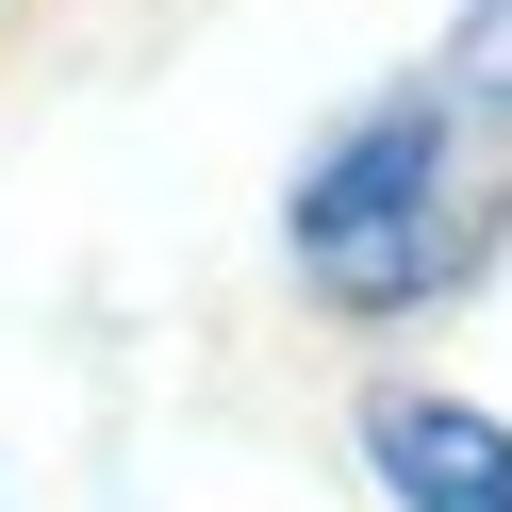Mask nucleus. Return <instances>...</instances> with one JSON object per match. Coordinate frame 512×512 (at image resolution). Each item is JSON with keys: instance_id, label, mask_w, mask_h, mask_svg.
<instances>
[{"instance_id": "f257e3e1", "label": "nucleus", "mask_w": 512, "mask_h": 512, "mask_svg": "<svg viewBox=\"0 0 512 512\" xmlns=\"http://www.w3.org/2000/svg\"><path fill=\"white\" fill-rule=\"evenodd\" d=\"M281 248H298V281L331 314H397L446 281V100H380L347 116L331 149H314L298 215H281Z\"/></svg>"}, {"instance_id": "f03ea898", "label": "nucleus", "mask_w": 512, "mask_h": 512, "mask_svg": "<svg viewBox=\"0 0 512 512\" xmlns=\"http://www.w3.org/2000/svg\"><path fill=\"white\" fill-rule=\"evenodd\" d=\"M364 463L397 512H512V430L479 397H430V380H380L364 397Z\"/></svg>"}, {"instance_id": "7ed1b4c3", "label": "nucleus", "mask_w": 512, "mask_h": 512, "mask_svg": "<svg viewBox=\"0 0 512 512\" xmlns=\"http://www.w3.org/2000/svg\"><path fill=\"white\" fill-rule=\"evenodd\" d=\"M446 100H496V116H512V0H463V34H446Z\"/></svg>"}]
</instances>
